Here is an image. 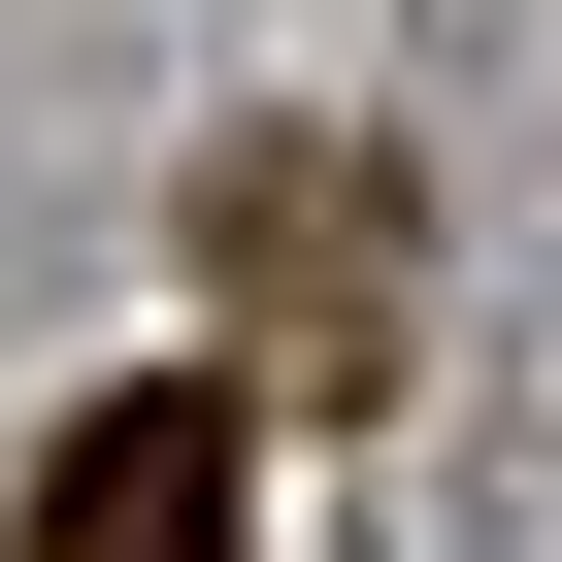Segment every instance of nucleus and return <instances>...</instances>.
<instances>
[{
	"instance_id": "obj_1",
	"label": "nucleus",
	"mask_w": 562,
	"mask_h": 562,
	"mask_svg": "<svg viewBox=\"0 0 562 562\" xmlns=\"http://www.w3.org/2000/svg\"><path fill=\"white\" fill-rule=\"evenodd\" d=\"M199 299L364 397V364H397V166H364V133H232V166H199Z\"/></svg>"
},
{
	"instance_id": "obj_2",
	"label": "nucleus",
	"mask_w": 562,
	"mask_h": 562,
	"mask_svg": "<svg viewBox=\"0 0 562 562\" xmlns=\"http://www.w3.org/2000/svg\"><path fill=\"white\" fill-rule=\"evenodd\" d=\"M34 562H265V397H67L34 430Z\"/></svg>"
}]
</instances>
